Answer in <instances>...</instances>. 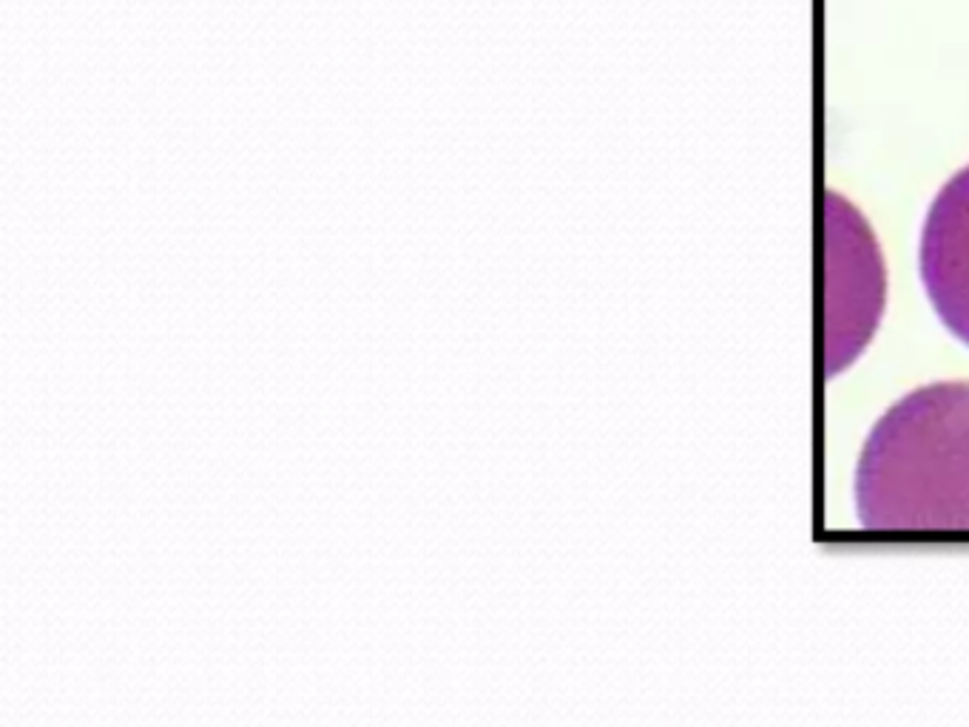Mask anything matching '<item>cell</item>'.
Here are the masks:
<instances>
[{
    "label": "cell",
    "mask_w": 969,
    "mask_h": 727,
    "mask_svg": "<svg viewBox=\"0 0 969 727\" xmlns=\"http://www.w3.org/2000/svg\"><path fill=\"white\" fill-rule=\"evenodd\" d=\"M853 501L870 532H969V381L913 389L882 415Z\"/></svg>",
    "instance_id": "1"
},
{
    "label": "cell",
    "mask_w": 969,
    "mask_h": 727,
    "mask_svg": "<svg viewBox=\"0 0 969 727\" xmlns=\"http://www.w3.org/2000/svg\"><path fill=\"white\" fill-rule=\"evenodd\" d=\"M918 276L944 328L969 348V165L929 205L918 242Z\"/></svg>",
    "instance_id": "2"
}]
</instances>
